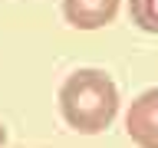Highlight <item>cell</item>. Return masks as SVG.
<instances>
[{
	"label": "cell",
	"mask_w": 158,
	"mask_h": 148,
	"mask_svg": "<svg viewBox=\"0 0 158 148\" xmlns=\"http://www.w3.org/2000/svg\"><path fill=\"white\" fill-rule=\"evenodd\" d=\"M7 145V125H3V122H0V148Z\"/></svg>",
	"instance_id": "obj_5"
},
{
	"label": "cell",
	"mask_w": 158,
	"mask_h": 148,
	"mask_svg": "<svg viewBox=\"0 0 158 148\" xmlns=\"http://www.w3.org/2000/svg\"><path fill=\"white\" fill-rule=\"evenodd\" d=\"M118 13V0H63V17L73 30H102Z\"/></svg>",
	"instance_id": "obj_3"
},
{
	"label": "cell",
	"mask_w": 158,
	"mask_h": 148,
	"mask_svg": "<svg viewBox=\"0 0 158 148\" xmlns=\"http://www.w3.org/2000/svg\"><path fill=\"white\" fill-rule=\"evenodd\" d=\"M125 132L138 148H158V89H145L125 112Z\"/></svg>",
	"instance_id": "obj_2"
},
{
	"label": "cell",
	"mask_w": 158,
	"mask_h": 148,
	"mask_svg": "<svg viewBox=\"0 0 158 148\" xmlns=\"http://www.w3.org/2000/svg\"><path fill=\"white\" fill-rule=\"evenodd\" d=\"M128 17L138 30L158 36V0H128Z\"/></svg>",
	"instance_id": "obj_4"
},
{
	"label": "cell",
	"mask_w": 158,
	"mask_h": 148,
	"mask_svg": "<svg viewBox=\"0 0 158 148\" xmlns=\"http://www.w3.org/2000/svg\"><path fill=\"white\" fill-rule=\"evenodd\" d=\"M59 112L73 132L99 135L118 115V86L102 69H76L59 86Z\"/></svg>",
	"instance_id": "obj_1"
}]
</instances>
